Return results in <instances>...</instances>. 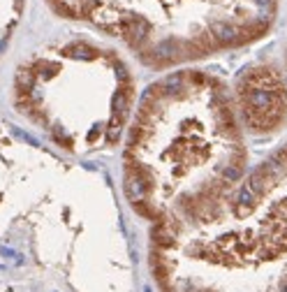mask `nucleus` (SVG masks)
Returning a JSON list of instances; mask_svg holds the SVG:
<instances>
[{"label": "nucleus", "mask_w": 287, "mask_h": 292, "mask_svg": "<svg viewBox=\"0 0 287 292\" xmlns=\"http://www.w3.org/2000/svg\"><path fill=\"white\" fill-rule=\"evenodd\" d=\"M241 107L252 130H271L287 111V93L276 75L257 72L241 91Z\"/></svg>", "instance_id": "f257e3e1"}]
</instances>
